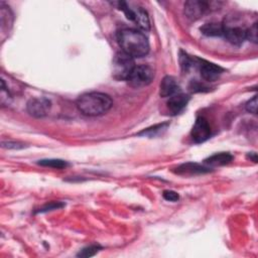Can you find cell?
Here are the masks:
<instances>
[{
	"label": "cell",
	"instance_id": "cell-1",
	"mask_svg": "<svg viewBox=\"0 0 258 258\" xmlns=\"http://www.w3.org/2000/svg\"><path fill=\"white\" fill-rule=\"evenodd\" d=\"M117 40L122 52L134 58H142L149 52V43L141 31L133 28H123L118 35Z\"/></svg>",
	"mask_w": 258,
	"mask_h": 258
},
{
	"label": "cell",
	"instance_id": "cell-2",
	"mask_svg": "<svg viewBox=\"0 0 258 258\" xmlns=\"http://www.w3.org/2000/svg\"><path fill=\"white\" fill-rule=\"evenodd\" d=\"M113 105L111 97L100 92H91L81 95L77 100V107L86 116H100L108 112Z\"/></svg>",
	"mask_w": 258,
	"mask_h": 258
},
{
	"label": "cell",
	"instance_id": "cell-3",
	"mask_svg": "<svg viewBox=\"0 0 258 258\" xmlns=\"http://www.w3.org/2000/svg\"><path fill=\"white\" fill-rule=\"evenodd\" d=\"M134 68L135 64L132 57L128 56L123 52L115 55L112 63V75L116 80L127 81Z\"/></svg>",
	"mask_w": 258,
	"mask_h": 258
},
{
	"label": "cell",
	"instance_id": "cell-4",
	"mask_svg": "<svg viewBox=\"0 0 258 258\" xmlns=\"http://www.w3.org/2000/svg\"><path fill=\"white\" fill-rule=\"evenodd\" d=\"M153 78V69L147 64H140V66H135L130 76L128 77L127 82L133 88H142L149 85Z\"/></svg>",
	"mask_w": 258,
	"mask_h": 258
},
{
	"label": "cell",
	"instance_id": "cell-5",
	"mask_svg": "<svg viewBox=\"0 0 258 258\" xmlns=\"http://www.w3.org/2000/svg\"><path fill=\"white\" fill-rule=\"evenodd\" d=\"M52 108V102L45 97H36L27 102V112L36 118H43L49 114Z\"/></svg>",
	"mask_w": 258,
	"mask_h": 258
},
{
	"label": "cell",
	"instance_id": "cell-6",
	"mask_svg": "<svg viewBox=\"0 0 258 258\" xmlns=\"http://www.w3.org/2000/svg\"><path fill=\"white\" fill-rule=\"evenodd\" d=\"M192 139L196 143H203L208 140L211 136V127L207 119L199 117L192 129Z\"/></svg>",
	"mask_w": 258,
	"mask_h": 258
},
{
	"label": "cell",
	"instance_id": "cell-7",
	"mask_svg": "<svg viewBox=\"0 0 258 258\" xmlns=\"http://www.w3.org/2000/svg\"><path fill=\"white\" fill-rule=\"evenodd\" d=\"M210 3L200 0H190L185 3V14L191 20L201 18L207 10H209Z\"/></svg>",
	"mask_w": 258,
	"mask_h": 258
},
{
	"label": "cell",
	"instance_id": "cell-8",
	"mask_svg": "<svg viewBox=\"0 0 258 258\" xmlns=\"http://www.w3.org/2000/svg\"><path fill=\"white\" fill-rule=\"evenodd\" d=\"M224 25V35L225 39L234 46H241L246 38V30L247 28L235 25L232 26L230 24H223Z\"/></svg>",
	"mask_w": 258,
	"mask_h": 258
},
{
	"label": "cell",
	"instance_id": "cell-9",
	"mask_svg": "<svg viewBox=\"0 0 258 258\" xmlns=\"http://www.w3.org/2000/svg\"><path fill=\"white\" fill-rule=\"evenodd\" d=\"M224 70L215 64L202 61L200 63V73L204 80L208 82H214L220 78Z\"/></svg>",
	"mask_w": 258,
	"mask_h": 258
},
{
	"label": "cell",
	"instance_id": "cell-10",
	"mask_svg": "<svg viewBox=\"0 0 258 258\" xmlns=\"http://www.w3.org/2000/svg\"><path fill=\"white\" fill-rule=\"evenodd\" d=\"M180 93V86L175 78L167 76L160 83L159 94L163 98H171V97Z\"/></svg>",
	"mask_w": 258,
	"mask_h": 258
},
{
	"label": "cell",
	"instance_id": "cell-11",
	"mask_svg": "<svg viewBox=\"0 0 258 258\" xmlns=\"http://www.w3.org/2000/svg\"><path fill=\"white\" fill-rule=\"evenodd\" d=\"M189 100H190V97L188 95L181 94V93L171 97L170 100L168 101L169 111L173 115H177V114L181 113L188 105Z\"/></svg>",
	"mask_w": 258,
	"mask_h": 258
},
{
	"label": "cell",
	"instance_id": "cell-12",
	"mask_svg": "<svg viewBox=\"0 0 258 258\" xmlns=\"http://www.w3.org/2000/svg\"><path fill=\"white\" fill-rule=\"evenodd\" d=\"M209 172L210 169L208 167H204L199 164H194V163L184 164L177 169V174L179 175H200Z\"/></svg>",
	"mask_w": 258,
	"mask_h": 258
},
{
	"label": "cell",
	"instance_id": "cell-13",
	"mask_svg": "<svg viewBox=\"0 0 258 258\" xmlns=\"http://www.w3.org/2000/svg\"><path fill=\"white\" fill-rule=\"evenodd\" d=\"M233 159V156L228 152H220L211 155L205 160V164L210 167H221L230 164Z\"/></svg>",
	"mask_w": 258,
	"mask_h": 258
},
{
	"label": "cell",
	"instance_id": "cell-14",
	"mask_svg": "<svg viewBox=\"0 0 258 258\" xmlns=\"http://www.w3.org/2000/svg\"><path fill=\"white\" fill-rule=\"evenodd\" d=\"M133 22L142 30H149L150 28V21L148 14L145 10L140 7H133Z\"/></svg>",
	"mask_w": 258,
	"mask_h": 258
},
{
	"label": "cell",
	"instance_id": "cell-15",
	"mask_svg": "<svg viewBox=\"0 0 258 258\" xmlns=\"http://www.w3.org/2000/svg\"><path fill=\"white\" fill-rule=\"evenodd\" d=\"M202 34L207 37H223L224 35V25L222 23L211 22L206 23L201 27Z\"/></svg>",
	"mask_w": 258,
	"mask_h": 258
},
{
	"label": "cell",
	"instance_id": "cell-16",
	"mask_svg": "<svg viewBox=\"0 0 258 258\" xmlns=\"http://www.w3.org/2000/svg\"><path fill=\"white\" fill-rule=\"evenodd\" d=\"M39 165L52 169H64L69 166L67 161L62 159H43L39 161Z\"/></svg>",
	"mask_w": 258,
	"mask_h": 258
},
{
	"label": "cell",
	"instance_id": "cell-17",
	"mask_svg": "<svg viewBox=\"0 0 258 258\" xmlns=\"http://www.w3.org/2000/svg\"><path fill=\"white\" fill-rule=\"evenodd\" d=\"M100 249H101V247L98 245H91V246H88V247L82 249L78 253V256L79 257H92L98 253Z\"/></svg>",
	"mask_w": 258,
	"mask_h": 258
},
{
	"label": "cell",
	"instance_id": "cell-18",
	"mask_svg": "<svg viewBox=\"0 0 258 258\" xmlns=\"http://www.w3.org/2000/svg\"><path fill=\"white\" fill-rule=\"evenodd\" d=\"M168 126V124H159V125H155L153 127H150V128H147L146 130L142 131L139 133V135H149V136H154L156 132H161L164 130V129H166Z\"/></svg>",
	"mask_w": 258,
	"mask_h": 258
},
{
	"label": "cell",
	"instance_id": "cell-19",
	"mask_svg": "<svg viewBox=\"0 0 258 258\" xmlns=\"http://www.w3.org/2000/svg\"><path fill=\"white\" fill-rule=\"evenodd\" d=\"M10 98H11V97H10V94L8 92V89L6 88L5 83L2 80L1 81V93H0V99H1V103L3 105L8 104L9 101H10Z\"/></svg>",
	"mask_w": 258,
	"mask_h": 258
},
{
	"label": "cell",
	"instance_id": "cell-20",
	"mask_svg": "<svg viewBox=\"0 0 258 258\" xmlns=\"http://www.w3.org/2000/svg\"><path fill=\"white\" fill-rule=\"evenodd\" d=\"M246 38L253 42L254 44L257 43V22H254L252 26L247 28L246 30Z\"/></svg>",
	"mask_w": 258,
	"mask_h": 258
},
{
	"label": "cell",
	"instance_id": "cell-21",
	"mask_svg": "<svg viewBox=\"0 0 258 258\" xmlns=\"http://www.w3.org/2000/svg\"><path fill=\"white\" fill-rule=\"evenodd\" d=\"M163 197L165 200L169 202H177L180 199L179 194L174 191H165L163 194Z\"/></svg>",
	"mask_w": 258,
	"mask_h": 258
},
{
	"label": "cell",
	"instance_id": "cell-22",
	"mask_svg": "<svg viewBox=\"0 0 258 258\" xmlns=\"http://www.w3.org/2000/svg\"><path fill=\"white\" fill-rule=\"evenodd\" d=\"M246 109L250 113H253V114L257 113V97L256 96H254L250 101L247 102Z\"/></svg>",
	"mask_w": 258,
	"mask_h": 258
},
{
	"label": "cell",
	"instance_id": "cell-23",
	"mask_svg": "<svg viewBox=\"0 0 258 258\" xmlns=\"http://www.w3.org/2000/svg\"><path fill=\"white\" fill-rule=\"evenodd\" d=\"M2 147L7 149H21L24 147V145L15 141H2Z\"/></svg>",
	"mask_w": 258,
	"mask_h": 258
},
{
	"label": "cell",
	"instance_id": "cell-24",
	"mask_svg": "<svg viewBox=\"0 0 258 258\" xmlns=\"http://www.w3.org/2000/svg\"><path fill=\"white\" fill-rule=\"evenodd\" d=\"M62 207H64V204L59 203V202H57V203L53 202V203H50L49 205H47L46 207H44L43 209H41L39 212H40V213H45V212H49V211H53V210L60 209V208H62Z\"/></svg>",
	"mask_w": 258,
	"mask_h": 258
},
{
	"label": "cell",
	"instance_id": "cell-25",
	"mask_svg": "<svg viewBox=\"0 0 258 258\" xmlns=\"http://www.w3.org/2000/svg\"><path fill=\"white\" fill-rule=\"evenodd\" d=\"M247 157L250 158V159H252V160L254 161V163H256V161H257V155H256L255 152H251V153H249V154L247 155Z\"/></svg>",
	"mask_w": 258,
	"mask_h": 258
}]
</instances>
